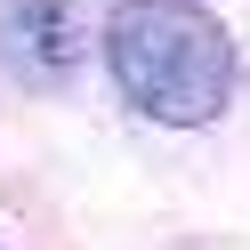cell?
Instances as JSON below:
<instances>
[{"label":"cell","mask_w":250,"mask_h":250,"mask_svg":"<svg viewBox=\"0 0 250 250\" xmlns=\"http://www.w3.org/2000/svg\"><path fill=\"white\" fill-rule=\"evenodd\" d=\"M105 73L146 121L202 129L234 97V33L202 0H113L105 8Z\"/></svg>","instance_id":"obj_1"},{"label":"cell","mask_w":250,"mask_h":250,"mask_svg":"<svg viewBox=\"0 0 250 250\" xmlns=\"http://www.w3.org/2000/svg\"><path fill=\"white\" fill-rule=\"evenodd\" d=\"M89 57V17L81 0H0V65L24 81L57 89Z\"/></svg>","instance_id":"obj_2"}]
</instances>
